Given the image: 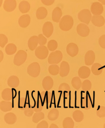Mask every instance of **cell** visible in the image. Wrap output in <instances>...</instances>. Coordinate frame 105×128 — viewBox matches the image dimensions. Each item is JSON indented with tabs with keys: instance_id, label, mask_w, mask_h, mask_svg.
<instances>
[{
	"instance_id": "obj_1",
	"label": "cell",
	"mask_w": 105,
	"mask_h": 128,
	"mask_svg": "<svg viewBox=\"0 0 105 128\" xmlns=\"http://www.w3.org/2000/svg\"><path fill=\"white\" fill-rule=\"evenodd\" d=\"M73 20L71 16L66 15L61 18L59 22V27L62 30L68 31L72 28L73 25Z\"/></svg>"
},
{
	"instance_id": "obj_2",
	"label": "cell",
	"mask_w": 105,
	"mask_h": 128,
	"mask_svg": "<svg viewBox=\"0 0 105 128\" xmlns=\"http://www.w3.org/2000/svg\"><path fill=\"white\" fill-rule=\"evenodd\" d=\"M27 57V54L25 51L19 50L14 56L13 63L17 66H20L25 62Z\"/></svg>"
},
{
	"instance_id": "obj_3",
	"label": "cell",
	"mask_w": 105,
	"mask_h": 128,
	"mask_svg": "<svg viewBox=\"0 0 105 128\" xmlns=\"http://www.w3.org/2000/svg\"><path fill=\"white\" fill-rule=\"evenodd\" d=\"M63 58V55L61 51L59 50L51 52L49 56L48 61L50 64H59Z\"/></svg>"
},
{
	"instance_id": "obj_4",
	"label": "cell",
	"mask_w": 105,
	"mask_h": 128,
	"mask_svg": "<svg viewBox=\"0 0 105 128\" xmlns=\"http://www.w3.org/2000/svg\"><path fill=\"white\" fill-rule=\"evenodd\" d=\"M92 18L91 13L88 9H84L79 12L78 18L82 22L88 24Z\"/></svg>"
},
{
	"instance_id": "obj_5",
	"label": "cell",
	"mask_w": 105,
	"mask_h": 128,
	"mask_svg": "<svg viewBox=\"0 0 105 128\" xmlns=\"http://www.w3.org/2000/svg\"><path fill=\"white\" fill-rule=\"evenodd\" d=\"M40 66L37 62H33L29 65L27 68V73L30 76L36 78L39 75Z\"/></svg>"
},
{
	"instance_id": "obj_6",
	"label": "cell",
	"mask_w": 105,
	"mask_h": 128,
	"mask_svg": "<svg viewBox=\"0 0 105 128\" xmlns=\"http://www.w3.org/2000/svg\"><path fill=\"white\" fill-rule=\"evenodd\" d=\"M35 55L41 60L46 59L49 54L48 49L45 46H40L35 50Z\"/></svg>"
},
{
	"instance_id": "obj_7",
	"label": "cell",
	"mask_w": 105,
	"mask_h": 128,
	"mask_svg": "<svg viewBox=\"0 0 105 128\" xmlns=\"http://www.w3.org/2000/svg\"><path fill=\"white\" fill-rule=\"evenodd\" d=\"M78 34L82 37L87 36L90 33L89 27L84 24L80 23L78 25L76 28Z\"/></svg>"
},
{
	"instance_id": "obj_8",
	"label": "cell",
	"mask_w": 105,
	"mask_h": 128,
	"mask_svg": "<svg viewBox=\"0 0 105 128\" xmlns=\"http://www.w3.org/2000/svg\"><path fill=\"white\" fill-rule=\"evenodd\" d=\"M104 9L102 4L99 2L93 3L91 8V10L94 16H99L103 12Z\"/></svg>"
},
{
	"instance_id": "obj_9",
	"label": "cell",
	"mask_w": 105,
	"mask_h": 128,
	"mask_svg": "<svg viewBox=\"0 0 105 128\" xmlns=\"http://www.w3.org/2000/svg\"><path fill=\"white\" fill-rule=\"evenodd\" d=\"M53 25L51 22H46L44 24L43 27V32L46 37L49 38L51 36L53 33Z\"/></svg>"
},
{
	"instance_id": "obj_10",
	"label": "cell",
	"mask_w": 105,
	"mask_h": 128,
	"mask_svg": "<svg viewBox=\"0 0 105 128\" xmlns=\"http://www.w3.org/2000/svg\"><path fill=\"white\" fill-rule=\"evenodd\" d=\"M66 52L70 56L72 57H75L78 53V47L75 44L70 43L67 46Z\"/></svg>"
},
{
	"instance_id": "obj_11",
	"label": "cell",
	"mask_w": 105,
	"mask_h": 128,
	"mask_svg": "<svg viewBox=\"0 0 105 128\" xmlns=\"http://www.w3.org/2000/svg\"><path fill=\"white\" fill-rule=\"evenodd\" d=\"M96 56L95 53L92 50L88 51L85 56V63L87 66L93 64L95 61Z\"/></svg>"
},
{
	"instance_id": "obj_12",
	"label": "cell",
	"mask_w": 105,
	"mask_h": 128,
	"mask_svg": "<svg viewBox=\"0 0 105 128\" xmlns=\"http://www.w3.org/2000/svg\"><path fill=\"white\" fill-rule=\"evenodd\" d=\"M16 6V0H5L3 4V8L7 12L13 11Z\"/></svg>"
},
{
	"instance_id": "obj_13",
	"label": "cell",
	"mask_w": 105,
	"mask_h": 128,
	"mask_svg": "<svg viewBox=\"0 0 105 128\" xmlns=\"http://www.w3.org/2000/svg\"><path fill=\"white\" fill-rule=\"evenodd\" d=\"M70 71V67L69 64L66 61H63L60 64V76L62 77L66 76Z\"/></svg>"
},
{
	"instance_id": "obj_14",
	"label": "cell",
	"mask_w": 105,
	"mask_h": 128,
	"mask_svg": "<svg viewBox=\"0 0 105 128\" xmlns=\"http://www.w3.org/2000/svg\"><path fill=\"white\" fill-rule=\"evenodd\" d=\"M58 91L61 92V96L64 98H67L69 95L70 88L69 86L66 83L61 84L58 87Z\"/></svg>"
},
{
	"instance_id": "obj_15",
	"label": "cell",
	"mask_w": 105,
	"mask_h": 128,
	"mask_svg": "<svg viewBox=\"0 0 105 128\" xmlns=\"http://www.w3.org/2000/svg\"><path fill=\"white\" fill-rule=\"evenodd\" d=\"M53 80L50 76L45 77L42 82V86L43 88L46 91H49L52 88L53 86Z\"/></svg>"
},
{
	"instance_id": "obj_16",
	"label": "cell",
	"mask_w": 105,
	"mask_h": 128,
	"mask_svg": "<svg viewBox=\"0 0 105 128\" xmlns=\"http://www.w3.org/2000/svg\"><path fill=\"white\" fill-rule=\"evenodd\" d=\"M79 76L82 79H86L91 74V70L88 67L82 66L80 68L78 72Z\"/></svg>"
},
{
	"instance_id": "obj_17",
	"label": "cell",
	"mask_w": 105,
	"mask_h": 128,
	"mask_svg": "<svg viewBox=\"0 0 105 128\" xmlns=\"http://www.w3.org/2000/svg\"><path fill=\"white\" fill-rule=\"evenodd\" d=\"M30 21L31 18L29 15H23L19 19V24L21 28H27L30 24Z\"/></svg>"
},
{
	"instance_id": "obj_18",
	"label": "cell",
	"mask_w": 105,
	"mask_h": 128,
	"mask_svg": "<svg viewBox=\"0 0 105 128\" xmlns=\"http://www.w3.org/2000/svg\"><path fill=\"white\" fill-rule=\"evenodd\" d=\"M91 22L94 26L98 27L103 26L105 22V18L102 16H93Z\"/></svg>"
},
{
	"instance_id": "obj_19",
	"label": "cell",
	"mask_w": 105,
	"mask_h": 128,
	"mask_svg": "<svg viewBox=\"0 0 105 128\" xmlns=\"http://www.w3.org/2000/svg\"><path fill=\"white\" fill-rule=\"evenodd\" d=\"M4 121L7 124L12 125L15 124L17 120V117L13 113L9 112L4 115Z\"/></svg>"
},
{
	"instance_id": "obj_20",
	"label": "cell",
	"mask_w": 105,
	"mask_h": 128,
	"mask_svg": "<svg viewBox=\"0 0 105 128\" xmlns=\"http://www.w3.org/2000/svg\"><path fill=\"white\" fill-rule=\"evenodd\" d=\"M39 44L38 36H33L31 37L28 40V46L29 49L31 51H34L37 48Z\"/></svg>"
},
{
	"instance_id": "obj_21",
	"label": "cell",
	"mask_w": 105,
	"mask_h": 128,
	"mask_svg": "<svg viewBox=\"0 0 105 128\" xmlns=\"http://www.w3.org/2000/svg\"><path fill=\"white\" fill-rule=\"evenodd\" d=\"M62 15V12L61 9L58 7L55 8L52 11V21L55 22H59Z\"/></svg>"
},
{
	"instance_id": "obj_22",
	"label": "cell",
	"mask_w": 105,
	"mask_h": 128,
	"mask_svg": "<svg viewBox=\"0 0 105 128\" xmlns=\"http://www.w3.org/2000/svg\"><path fill=\"white\" fill-rule=\"evenodd\" d=\"M19 84L18 78L15 75L10 76L7 80V84L11 88H16L18 86Z\"/></svg>"
},
{
	"instance_id": "obj_23",
	"label": "cell",
	"mask_w": 105,
	"mask_h": 128,
	"mask_svg": "<svg viewBox=\"0 0 105 128\" xmlns=\"http://www.w3.org/2000/svg\"><path fill=\"white\" fill-rule=\"evenodd\" d=\"M40 97L44 104H49L52 100V94L50 92L47 91L42 92L40 93Z\"/></svg>"
},
{
	"instance_id": "obj_24",
	"label": "cell",
	"mask_w": 105,
	"mask_h": 128,
	"mask_svg": "<svg viewBox=\"0 0 105 128\" xmlns=\"http://www.w3.org/2000/svg\"><path fill=\"white\" fill-rule=\"evenodd\" d=\"M13 97V93L10 88H6L1 92V97L5 101H9L12 100Z\"/></svg>"
},
{
	"instance_id": "obj_25",
	"label": "cell",
	"mask_w": 105,
	"mask_h": 128,
	"mask_svg": "<svg viewBox=\"0 0 105 128\" xmlns=\"http://www.w3.org/2000/svg\"><path fill=\"white\" fill-rule=\"evenodd\" d=\"M13 108L12 103L7 101H2L0 103V109L4 112L10 111Z\"/></svg>"
},
{
	"instance_id": "obj_26",
	"label": "cell",
	"mask_w": 105,
	"mask_h": 128,
	"mask_svg": "<svg viewBox=\"0 0 105 128\" xmlns=\"http://www.w3.org/2000/svg\"><path fill=\"white\" fill-rule=\"evenodd\" d=\"M19 9L21 12L23 14L26 13L30 10V5L27 1H22L19 4Z\"/></svg>"
},
{
	"instance_id": "obj_27",
	"label": "cell",
	"mask_w": 105,
	"mask_h": 128,
	"mask_svg": "<svg viewBox=\"0 0 105 128\" xmlns=\"http://www.w3.org/2000/svg\"><path fill=\"white\" fill-rule=\"evenodd\" d=\"M47 15V10L44 7L39 8L37 10L36 16L38 19H43L46 17Z\"/></svg>"
},
{
	"instance_id": "obj_28",
	"label": "cell",
	"mask_w": 105,
	"mask_h": 128,
	"mask_svg": "<svg viewBox=\"0 0 105 128\" xmlns=\"http://www.w3.org/2000/svg\"><path fill=\"white\" fill-rule=\"evenodd\" d=\"M101 64L99 63H95L91 67V70L92 73L95 75H99L102 73L103 68Z\"/></svg>"
},
{
	"instance_id": "obj_29",
	"label": "cell",
	"mask_w": 105,
	"mask_h": 128,
	"mask_svg": "<svg viewBox=\"0 0 105 128\" xmlns=\"http://www.w3.org/2000/svg\"><path fill=\"white\" fill-rule=\"evenodd\" d=\"M92 105L91 100L88 96H85L82 99V108H84L85 110H89L91 108Z\"/></svg>"
},
{
	"instance_id": "obj_30",
	"label": "cell",
	"mask_w": 105,
	"mask_h": 128,
	"mask_svg": "<svg viewBox=\"0 0 105 128\" xmlns=\"http://www.w3.org/2000/svg\"><path fill=\"white\" fill-rule=\"evenodd\" d=\"M17 47L15 44L10 43L7 45L5 48V51L8 55H12L16 52Z\"/></svg>"
},
{
	"instance_id": "obj_31",
	"label": "cell",
	"mask_w": 105,
	"mask_h": 128,
	"mask_svg": "<svg viewBox=\"0 0 105 128\" xmlns=\"http://www.w3.org/2000/svg\"><path fill=\"white\" fill-rule=\"evenodd\" d=\"M72 116L74 120L77 122H82L84 118V114L81 111L78 110L73 112Z\"/></svg>"
},
{
	"instance_id": "obj_32",
	"label": "cell",
	"mask_w": 105,
	"mask_h": 128,
	"mask_svg": "<svg viewBox=\"0 0 105 128\" xmlns=\"http://www.w3.org/2000/svg\"><path fill=\"white\" fill-rule=\"evenodd\" d=\"M59 111L56 109L51 110L48 114V118L50 121H55L58 118Z\"/></svg>"
},
{
	"instance_id": "obj_33",
	"label": "cell",
	"mask_w": 105,
	"mask_h": 128,
	"mask_svg": "<svg viewBox=\"0 0 105 128\" xmlns=\"http://www.w3.org/2000/svg\"><path fill=\"white\" fill-rule=\"evenodd\" d=\"M63 128H73L74 122L72 119L70 117L65 118L63 121Z\"/></svg>"
},
{
	"instance_id": "obj_34",
	"label": "cell",
	"mask_w": 105,
	"mask_h": 128,
	"mask_svg": "<svg viewBox=\"0 0 105 128\" xmlns=\"http://www.w3.org/2000/svg\"><path fill=\"white\" fill-rule=\"evenodd\" d=\"M71 84L75 89L78 90L81 87L82 83L80 78L79 77L76 76L73 78Z\"/></svg>"
},
{
	"instance_id": "obj_35",
	"label": "cell",
	"mask_w": 105,
	"mask_h": 128,
	"mask_svg": "<svg viewBox=\"0 0 105 128\" xmlns=\"http://www.w3.org/2000/svg\"><path fill=\"white\" fill-rule=\"evenodd\" d=\"M18 107L21 110H26L29 107L28 102L25 98H20L18 102Z\"/></svg>"
},
{
	"instance_id": "obj_36",
	"label": "cell",
	"mask_w": 105,
	"mask_h": 128,
	"mask_svg": "<svg viewBox=\"0 0 105 128\" xmlns=\"http://www.w3.org/2000/svg\"><path fill=\"white\" fill-rule=\"evenodd\" d=\"M45 118V114L43 112H36L34 114L33 118L32 120L34 123H37L40 122V121L43 120Z\"/></svg>"
},
{
	"instance_id": "obj_37",
	"label": "cell",
	"mask_w": 105,
	"mask_h": 128,
	"mask_svg": "<svg viewBox=\"0 0 105 128\" xmlns=\"http://www.w3.org/2000/svg\"><path fill=\"white\" fill-rule=\"evenodd\" d=\"M49 72L52 75H57L60 72V68L56 64L51 65L49 68Z\"/></svg>"
},
{
	"instance_id": "obj_38",
	"label": "cell",
	"mask_w": 105,
	"mask_h": 128,
	"mask_svg": "<svg viewBox=\"0 0 105 128\" xmlns=\"http://www.w3.org/2000/svg\"><path fill=\"white\" fill-rule=\"evenodd\" d=\"M92 87V84L89 80H85L82 82V89L84 92L90 91Z\"/></svg>"
},
{
	"instance_id": "obj_39",
	"label": "cell",
	"mask_w": 105,
	"mask_h": 128,
	"mask_svg": "<svg viewBox=\"0 0 105 128\" xmlns=\"http://www.w3.org/2000/svg\"><path fill=\"white\" fill-rule=\"evenodd\" d=\"M58 47L57 41L54 40H50L48 43V48L49 50L51 52H54L56 50Z\"/></svg>"
},
{
	"instance_id": "obj_40",
	"label": "cell",
	"mask_w": 105,
	"mask_h": 128,
	"mask_svg": "<svg viewBox=\"0 0 105 128\" xmlns=\"http://www.w3.org/2000/svg\"><path fill=\"white\" fill-rule=\"evenodd\" d=\"M34 112H40L43 109V106L41 100H37L35 102V104L33 108Z\"/></svg>"
},
{
	"instance_id": "obj_41",
	"label": "cell",
	"mask_w": 105,
	"mask_h": 128,
	"mask_svg": "<svg viewBox=\"0 0 105 128\" xmlns=\"http://www.w3.org/2000/svg\"><path fill=\"white\" fill-rule=\"evenodd\" d=\"M8 39L6 35L3 34H0V46L3 48L7 44Z\"/></svg>"
},
{
	"instance_id": "obj_42",
	"label": "cell",
	"mask_w": 105,
	"mask_h": 128,
	"mask_svg": "<svg viewBox=\"0 0 105 128\" xmlns=\"http://www.w3.org/2000/svg\"><path fill=\"white\" fill-rule=\"evenodd\" d=\"M97 115L99 117L103 118L105 117V107L100 106L97 110Z\"/></svg>"
},
{
	"instance_id": "obj_43",
	"label": "cell",
	"mask_w": 105,
	"mask_h": 128,
	"mask_svg": "<svg viewBox=\"0 0 105 128\" xmlns=\"http://www.w3.org/2000/svg\"><path fill=\"white\" fill-rule=\"evenodd\" d=\"M38 40L39 44L40 46H45L47 43V39L42 34H40L38 36Z\"/></svg>"
},
{
	"instance_id": "obj_44",
	"label": "cell",
	"mask_w": 105,
	"mask_h": 128,
	"mask_svg": "<svg viewBox=\"0 0 105 128\" xmlns=\"http://www.w3.org/2000/svg\"><path fill=\"white\" fill-rule=\"evenodd\" d=\"M34 110L33 108H32L28 107L24 111V113L26 116L28 117H30L33 116V114L34 113Z\"/></svg>"
},
{
	"instance_id": "obj_45",
	"label": "cell",
	"mask_w": 105,
	"mask_h": 128,
	"mask_svg": "<svg viewBox=\"0 0 105 128\" xmlns=\"http://www.w3.org/2000/svg\"><path fill=\"white\" fill-rule=\"evenodd\" d=\"M99 42L100 47L105 49V34L100 37L99 39Z\"/></svg>"
},
{
	"instance_id": "obj_46",
	"label": "cell",
	"mask_w": 105,
	"mask_h": 128,
	"mask_svg": "<svg viewBox=\"0 0 105 128\" xmlns=\"http://www.w3.org/2000/svg\"><path fill=\"white\" fill-rule=\"evenodd\" d=\"M48 122L45 120H43L38 124L37 128H48Z\"/></svg>"
},
{
	"instance_id": "obj_47",
	"label": "cell",
	"mask_w": 105,
	"mask_h": 128,
	"mask_svg": "<svg viewBox=\"0 0 105 128\" xmlns=\"http://www.w3.org/2000/svg\"><path fill=\"white\" fill-rule=\"evenodd\" d=\"M55 0H41L43 4L47 6H50L54 3Z\"/></svg>"
},
{
	"instance_id": "obj_48",
	"label": "cell",
	"mask_w": 105,
	"mask_h": 128,
	"mask_svg": "<svg viewBox=\"0 0 105 128\" xmlns=\"http://www.w3.org/2000/svg\"><path fill=\"white\" fill-rule=\"evenodd\" d=\"M3 54L1 50L0 51V62H1L3 58Z\"/></svg>"
},
{
	"instance_id": "obj_49",
	"label": "cell",
	"mask_w": 105,
	"mask_h": 128,
	"mask_svg": "<svg viewBox=\"0 0 105 128\" xmlns=\"http://www.w3.org/2000/svg\"><path fill=\"white\" fill-rule=\"evenodd\" d=\"M49 128H59L57 125L54 124H52L49 127Z\"/></svg>"
},
{
	"instance_id": "obj_50",
	"label": "cell",
	"mask_w": 105,
	"mask_h": 128,
	"mask_svg": "<svg viewBox=\"0 0 105 128\" xmlns=\"http://www.w3.org/2000/svg\"><path fill=\"white\" fill-rule=\"evenodd\" d=\"M98 0L101 2L103 4L105 5V0Z\"/></svg>"
},
{
	"instance_id": "obj_51",
	"label": "cell",
	"mask_w": 105,
	"mask_h": 128,
	"mask_svg": "<svg viewBox=\"0 0 105 128\" xmlns=\"http://www.w3.org/2000/svg\"><path fill=\"white\" fill-rule=\"evenodd\" d=\"M103 128H105V124L104 125V127H103Z\"/></svg>"
}]
</instances>
